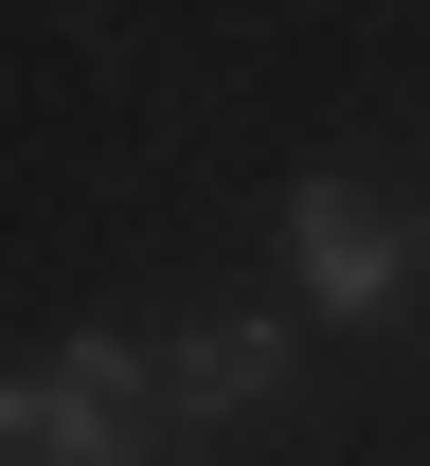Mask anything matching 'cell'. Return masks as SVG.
I'll use <instances>...</instances> for the list:
<instances>
[{
    "label": "cell",
    "instance_id": "6da1fadb",
    "mask_svg": "<svg viewBox=\"0 0 430 466\" xmlns=\"http://www.w3.org/2000/svg\"><path fill=\"white\" fill-rule=\"evenodd\" d=\"M162 431H180V395H162V341H55L36 377H18V412H0V449L18 466H162Z\"/></svg>",
    "mask_w": 430,
    "mask_h": 466
},
{
    "label": "cell",
    "instance_id": "7a4b0ae2",
    "mask_svg": "<svg viewBox=\"0 0 430 466\" xmlns=\"http://www.w3.org/2000/svg\"><path fill=\"white\" fill-rule=\"evenodd\" d=\"M269 251H287V305H305V323H395V305L430 288V269H413V251H430V216H376L359 179H287Z\"/></svg>",
    "mask_w": 430,
    "mask_h": 466
},
{
    "label": "cell",
    "instance_id": "3957f363",
    "mask_svg": "<svg viewBox=\"0 0 430 466\" xmlns=\"http://www.w3.org/2000/svg\"><path fill=\"white\" fill-rule=\"evenodd\" d=\"M287 377H305V323H287V305H215V323H180V341H162L180 431H269V412H287Z\"/></svg>",
    "mask_w": 430,
    "mask_h": 466
}]
</instances>
